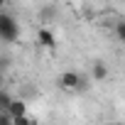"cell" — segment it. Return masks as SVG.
Instances as JSON below:
<instances>
[{
	"label": "cell",
	"mask_w": 125,
	"mask_h": 125,
	"mask_svg": "<svg viewBox=\"0 0 125 125\" xmlns=\"http://www.w3.org/2000/svg\"><path fill=\"white\" fill-rule=\"evenodd\" d=\"M0 125H12V115L8 110H0Z\"/></svg>",
	"instance_id": "52a82bcc"
},
{
	"label": "cell",
	"mask_w": 125,
	"mask_h": 125,
	"mask_svg": "<svg viewBox=\"0 0 125 125\" xmlns=\"http://www.w3.org/2000/svg\"><path fill=\"white\" fill-rule=\"evenodd\" d=\"M37 39H39V44H42V47H47V49H54V47H56V39H54V34H52V30H49V27H39Z\"/></svg>",
	"instance_id": "3957f363"
},
{
	"label": "cell",
	"mask_w": 125,
	"mask_h": 125,
	"mask_svg": "<svg viewBox=\"0 0 125 125\" xmlns=\"http://www.w3.org/2000/svg\"><path fill=\"white\" fill-rule=\"evenodd\" d=\"M30 123H32V120H30L27 115H15V118H12V125H30Z\"/></svg>",
	"instance_id": "ba28073f"
},
{
	"label": "cell",
	"mask_w": 125,
	"mask_h": 125,
	"mask_svg": "<svg viewBox=\"0 0 125 125\" xmlns=\"http://www.w3.org/2000/svg\"><path fill=\"white\" fill-rule=\"evenodd\" d=\"M10 101H12V96H10V93H5V91H0V110H8Z\"/></svg>",
	"instance_id": "8992f818"
},
{
	"label": "cell",
	"mask_w": 125,
	"mask_h": 125,
	"mask_svg": "<svg viewBox=\"0 0 125 125\" xmlns=\"http://www.w3.org/2000/svg\"><path fill=\"white\" fill-rule=\"evenodd\" d=\"M17 37H20V25H17V20H15L12 15H8V12L0 10V42L12 44V42H17Z\"/></svg>",
	"instance_id": "6da1fadb"
},
{
	"label": "cell",
	"mask_w": 125,
	"mask_h": 125,
	"mask_svg": "<svg viewBox=\"0 0 125 125\" xmlns=\"http://www.w3.org/2000/svg\"><path fill=\"white\" fill-rule=\"evenodd\" d=\"M8 113L15 118V115H25L27 113V105H25V101H20V98H12L10 101V105H8Z\"/></svg>",
	"instance_id": "5b68a950"
},
{
	"label": "cell",
	"mask_w": 125,
	"mask_h": 125,
	"mask_svg": "<svg viewBox=\"0 0 125 125\" xmlns=\"http://www.w3.org/2000/svg\"><path fill=\"white\" fill-rule=\"evenodd\" d=\"M5 3H8V0H0V10H3V8H5Z\"/></svg>",
	"instance_id": "8fae6325"
},
{
	"label": "cell",
	"mask_w": 125,
	"mask_h": 125,
	"mask_svg": "<svg viewBox=\"0 0 125 125\" xmlns=\"http://www.w3.org/2000/svg\"><path fill=\"white\" fill-rule=\"evenodd\" d=\"M10 66V56H0V71H5Z\"/></svg>",
	"instance_id": "30bf717a"
},
{
	"label": "cell",
	"mask_w": 125,
	"mask_h": 125,
	"mask_svg": "<svg viewBox=\"0 0 125 125\" xmlns=\"http://www.w3.org/2000/svg\"><path fill=\"white\" fill-rule=\"evenodd\" d=\"M54 15H56V12H54V8H49V5L42 10V17H44V20H49V17H54Z\"/></svg>",
	"instance_id": "9c48e42d"
},
{
	"label": "cell",
	"mask_w": 125,
	"mask_h": 125,
	"mask_svg": "<svg viewBox=\"0 0 125 125\" xmlns=\"http://www.w3.org/2000/svg\"><path fill=\"white\" fill-rule=\"evenodd\" d=\"M91 76L96 81H105L108 79V66L103 64V61H93V66H91Z\"/></svg>",
	"instance_id": "277c9868"
},
{
	"label": "cell",
	"mask_w": 125,
	"mask_h": 125,
	"mask_svg": "<svg viewBox=\"0 0 125 125\" xmlns=\"http://www.w3.org/2000/svg\"><path fill=\"white\" fill-rule=\"evenodd\" d=\"M79 83H81V74H76V71H64L59 79V86L64 91H79Z\"/></svg>",
	"instance_id": "7a4b0ae2"
}]
</instances>
